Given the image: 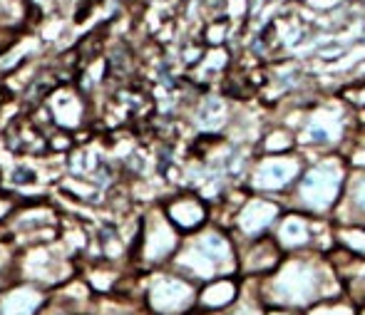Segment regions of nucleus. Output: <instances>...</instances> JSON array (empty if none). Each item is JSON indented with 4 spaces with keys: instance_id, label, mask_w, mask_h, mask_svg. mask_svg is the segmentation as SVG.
Here are the masks:
<instances>
[{
    "instance_id": "nucleus-1",
    "label": "nucleus",
    "mask_w": 365,
    "mask_h": 315,
    "mask_svg": "<svg viewBox=\"0 0 365 315\" xmlns=\"http://www.w3.org/2000/svg\"><path fill=\"white\" fill-rule=\"evenodd\" d=\"M254 283L269 311L279 308V311L306 313L318 303L343 298V286L331 258L313 251L289 253L271 276Z\"/></svg>"
},
{
    "instance_id": "nucleus-2",
    "label": "nucleus",
    "mask_w": 365,
    "mask_h": 315,
    "mask_svg": "<svg viewBox=\"0 0 365 315\" xmlns=\"http://www.w3.org/2000/svg\"><path fill=\"white\" fill-rule=\"evenodd\" d=\"M172 271L189 278L197 286L226 276H239V253L226 234H199L182 246L172 261Z\"/></svg>"
},
{
    "instance_id": "nucleus-3",
    "label": "nucleus",
    "mask_w": 365,
    "mask_h": 315,
    "mask_svg": "<svg viewBox=\"0 0 365 315\" xmlns=\"http://www.w3.org/2000/svg\"><path fill=\"white\" fill-rule=\"evenodd\" d=\"M199 301V286L177 271H157L142 288V303L147 315H194Z\"/></svg>"
},
{
    "instance_id": "nucleus-4",
    "label": "nucleus",
    "mask_w": 365,
    "mask_h": 315,
    "mask_svg": "<svg viewBox=\"0 0 365 315\" xmlns=\"http://www.w3.org/2000/svg\"><path fill=\"white\" fill-rule=\"evenodd\" d=\"M343 172L336 167H316L298 184V199L308 211H326L341 196Z\"/></svg>"
},
{
    "instance_id": "nucleus-5",
    "label": "nucleus",
    "mask_w": 365,
    "mask_h": 315,
    "mask_svg": "<svg viewBox=\"0 0 365 315\" xmlns=\"http://www.w3.org/2000/svg\"><path fill=\"white\" fill-rule=\"evenodd\" d=\"M286 258V253L281 251V246L274 239H256L249 244V249L241 251L239 256V278L244 281H259L266 278L281 266V261Z\"/></svg>"
},
{
    "instance_id": "nucleus-6",
    "label": "nucleus",
    "mask_w": 365,
    "mask_h": 315,
    "mask_svg": "<svg viewBox=\"0 0 365 315\" xmlns=\"http://www.w3.org/2000/svg\"><path fill=\"white\" fill-rule=\"evenodd\" d=\"M241 291H244V281L239 276H226L204 283V286H199L197 313L204 315L226 313L241 298Z\"/></svg>"
},
{
    "instance_id": "nucleus-7",
    "label": "nucleus",
    "mask_w": 365,
    "mask_h": 315,
    "mask_svg": "<svg viewBox=\"0 0 365 315\" xmlns=\"http://www.w3.org/2000/svg\"><path fill=\"white\" fill-rule=\"evenodd\" d=\"M50 296L33 283H18L0 293V315H38Z\"/></svg>"
},
{
    "instance_id": "nucleus-8",
    "label": "nucleus",
    "mask_w": 365,
    "mask_h": 315,
    "mask_svg": "<svg viewBox=\"0 0 365 315\" xmlns=\"http://www.w3.org/2000/svg\"><path fill=\"white\" fill-rule=\"evenodd\" d=\"M341 258H331L336 276L343 286V296L353 303L356 308H365V258H358L348 251H338Z\"/></svg>"
},
{
    "instance_id": "nucleus-9",
    "label": "nucleus",
    "mask_w": 365,
    "mask_h": 315,
    "mask_svg": "<svg viewBox=\"0 0 365 315\" xmlns=\"http://www.w3.org/2000/svg\"><path fill=\"white\" fill-rule=\"evenodd\" d=\"M276 221H279V206L266 199H254L241 209L239 231L244 234V239L256 241V239H264Z\"/></svg>"
},
{
    "instance_id": "nucleus-10",
    "label": "nucleus",
    "mask_w": 365,
    "mask_h": 315,
    "mask_svg": "<svg viewBox=\"0 0 365 315\" xmlns=\"http://www.w3.org/2000/svg\"><path fill=\"white\" fill-rule=\"evenodd\" d=\"M274 241L281 246V251H284L286 256H289V253L308 251L311 249V241H313L311 221H308L306 216H298V214L284 216V219L276 224Z\"/></svg>"
},
{
    "instance_id": "nucleus-11",
    "label": "nucleus",
    "mask_w": 365,
    "mask_h": 315,
    "mask_svg": "<svg viewBox=\"0 0 365 315\" xmlns=\"http://www.w3.org/2000/svg\"><path fill=\"white\" fill-rule=\"evenodd\" d=\"M296 169H298V164L293 162V159H266L259 172H256L254 184L264 191L284 189L286 184L293 182Z\"/></svg>"
},
{
    "instance_id": "nucleus-12",
    "label": "nucleus",
    "mask_w": 365,
    "mask_h": 315,
    "mask_svg": "<svg viewBox=\"0 0 365 315\" xmlns=\"http://www.w3.org/2000/svg\"><path fill=\"white\" fill-rule=\"evenodd\" d=\"M167 214H169V221L182 231H194L207 221V209H204V204L199 199H192V196H182V199L172 201Z\"/></svg>"
},
{
    "instance_id": "nucleus-13",
    "label": "nucleus",
    "mask_w": 365,
    "mask_h": 315,
    "mask_svg": "<svg viewBox=\"0 0 365 315\" xmlns=\"http://www.w3.org/2000/svg\"><path fill=\"white\" fill-rule=\"evenodd\" d=\"M244 281V278H241ZM269 308L264 306V301L259 298V291H256L254 281H244V291H241V298L221 315H266Z\"/></svg>"
},
{
    "instance_id": "nucleus-14",
    "label": "nucleus",
    "mask_w": 365,
    "mask_h": 315,
    "mask_svg": "<svg viewBox=\"0 0 365 315\" xmlns=\"http://www.w3.org/2000/svg\"><path fill=\"white\" fill-rule=\"evenodd\" d=\"M348 211H353L346 219V224L361 226L365 224V174H358L348 189Z\"/></svg>"
},
{
    "instance_id": "nucleus-15",
    "label": "nucleus",
    "mask_w": 365,
    "mask_h": 315,
    "mask_svg": "<svg viewBox=\"0 0 365 315\" xmlns=\"http://www.w3.org/2000/svg\"><path fill=\"white\" fill-rule=\"evenodd\" d=\"M338 246L343 251L353 253L358 258H365V226H348L338 234Z\"/></svg>"
},
{
    "instance_id": "nucleus-16",
    "label": "nucleus",
    "mask_w": 365,
    "mask_h": 315,
    "mask_svg": "<svg viewBox=\"0 0 365 315\" xmlns=\"http://www.w3.org/2000/svg\"><path fill=\"white\" fill-rule=\"evenodd\" d=\"M306 315H358V308L343 296V298H333V301H326V303H318L311 311H306Z\"/></svg>"
},
{
    "instance_id": "nucleus-17",
    "label": "nucleus",
    "mask_w": 365,
    "mask_h": 315,
    "mask_svg": "<svg viewBox=\"0 0 365 315\" xmlns=\"http://www.w3.org/2000/svg\"><path fill=\"white\" fill-rule=\"evenodd\" d=\"M266 315H306V313H296V311H279V308H271Z\"/></svg>"
},
{
    "instance_id": "nucleus-18",
    "label": "nucleus",
    "mask_w": 365,
    "mask_h": 315,
    "mask_svg": "<svg viewBox=\"0 0 365 315\" xmlns=\"http://www.w3.org/2000/svg\"><path fill=\"white\" fill-rule=\"evenodd\" d=\"M358 315H365V308H358Z\"/></svg>"
},
{
    "instance_id": "nucleus-19",
    "label": "nucleus",
    "mask_w": 365,
    "mask_h": 315,
    "mask_svg": "<svg viewBox=\"0 0 365 315\" xmlns=\"http://www.w3.org/2000/svg\"><path fill=\"white\" fill-rule=\"evenodd\" d=\"M194 315H204V313H194Z\"/></svg>"
},
{
    "instance_id": "nucleus-20",
    "label": "nucleus",
    "mask_w": 365,
    "mask_h": 315,
    "mask_svg": "<svg viewBox=\"0 0 365 315\" xmlns=\"http://www.w3.org/2000/svg\"><path fill=\"white\" fill-rule=\"evenodd\" d=\"M87 315H92V313H87Z\"/></svg>"
}]
</instances>
